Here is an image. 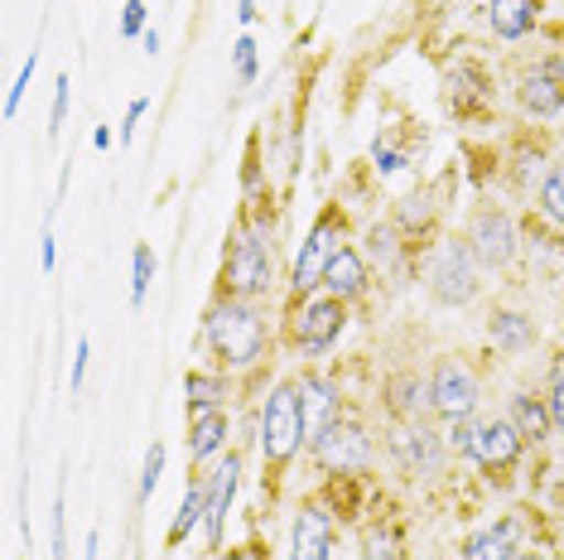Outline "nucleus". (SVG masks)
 Masks as SVG:
<instances>
[{"mask_svg": "<svg viewBox=\"0 0 564 560\" xmlns=\"http://www.w3.org/2000/svg\"><path fill=\"white\" fill-rule=\"evenodd\" d=\"M208 338H213V348L223 353L227 363H251V358H261V343H265V324L256 320V310L251 304H241V300H227V304H217V310L208 314Z\"/></svg>", "mask_w": 564, "mask_h": 560, "instance_id": "nucleus-1", "label": "nucleus"}, {"mask_svg": "<svg viewBox=\"0 0 564 560\" xmlns=\"http://www.w3.org/2000/svg\"><path fill=\"white\" fill-rule=\"evenodd\" d=\"M304 440V406H300V387H275L261 416V450L271 464H285Z\"/></svg>", "mask_w": 564, "mask_h": 560, "instance_id": "nucleus-2", "label": "nucleus"}, {"mask_svg": "<svg viewBox=\"0 0 564 560\" xmlns=\"http://www.w3.org/2000/svg\"><path fill=\"white\" fill-rule=\"evenodd\" d=\"M314 460L328 469V474H357V469H367L371 450H367V435L357 420H338L333 416L324 430L314 435Z\"/></svg>", "mask_w": 564, "mask_h": 560, "instance_id": "nucleus-3", "label": "nucleus"}, {"mask_svg": "<svg viewBox=\"0 0 564 560\" xmlns=\"http://www.w3.org/2000/svg\"><path fill=\"white\" fill-rule=\"evenodd\" d=\"M227 280H232L237 295H265L271 290V251L265 241L247 233L232 241V257H227Z\"/></svg>", "mask_w": 564, "mask_h": 560, "instance_id": "nucleus-4", "label": "nucleus"}, {"mask_svg": "<svg viewBox=\"0 0 564 560\" xmlns=\"http://www.w3.org/2000/svg\"><path fill=\"white\" fill-rule=\"evenodd\" d=\"M430 286H434V295H440L444 304H468L473 295H478V276H473L468 247L448 241L440 257H434V266H430Z\"/></svg>", "mask_w": 564, "mask_h": 560, "instance_id": "nucleus-5", "label": "nucleus"}, {"mask_svg": "<svg viewBox=\"0 0 564 560\" xmlns=\"http://www.w3.org/2000/svg\"><path fill=\"white\" fill-rule=\"evenodd\" d=\"M434 411L448 416V420H468L473 406H478V381L473 373H464L458 363H440L434 367Z\"/></svg>", "mask_w": 564, "mask_h": 560, "instance_id": "nucleus-6", "label": "nucleus"}, {"mask_svg": "<svg viewBox=\"0 0 564 560\" xmlns=\"http://www.w3.org/2000/svg\"><path fill=\"white\" fill-rule=\"evenodd\" d=\"M333 257H338V223H333V218H318L314 233H310V241H304V251H300V261H294V286H300V290H314L318 280H324V271H328Z\"/></svg>", "mask_w": 564, "mask_h": 560, "instance_id": "nucleus-7", "label": "nucleus"}, {"mask_svg": "<svg viewBox=\"0 0 564 560\" xmlns=\"http://www.w3.org/2000/svg\"><path fill=\"white\" fill-rule=\"evenodd\" d=\"M473 460L487 464V469H507L517 464L521 454V430L511 426V420H482L478 430H473Z\"/></svg>", "mask_w": 564, "mask_h": 560, "instance_id": "nucleus-8", "label": "nucleus"}, {"mask_svg": "<svg viewBox=\"0 0 564 560\" xmlns=\"http://www.w3.org/2000/svg\"><path fill=\"white\" fill-rule=\"evenodd\" d=\"M473 251H478L482 266H507L511 251H517V233H511V218L497 208L478 213V223H473Z\"/></svg>", "mask_w": 564, "mask_h": 560, "instance_id": "nucleus-9", "label": "nucleus"}, {"mask_svg": "<svg viewBox=\"0 0 564 560\" xmlns=\"http://www.w3.org/2000/svg\"><path fill=\"white\" fill-rule=\"evenodd\" d=\"M521 107L535 111V117H555L564 107V73L560 63H535L521 78Z\"/></svg>", "mask_w": 564, "mask_h": 560, "instance_id": "nucleus-10", "label": "nucleus"}, {"mask_svg": "<svg viewBox=\"0 0 564 560\" xmlns=\"http://www.w3.org/2000/svg\"><path fill=\"white\" fill-rule=\"evenodd\" d=\"M343 334V300H318L300 314V343L304 353H324Z\"/></svg>", "mask_w": 564, "mask_h": 560, "instance_id": "nucleus-11", "label": "nucleus"}, {"mask_svg": "<svg viewBox=\"0 0 564 560\" xmlns=\"http://www.w3.org/2000/svg\"><path fill=\"white\" fill-rule=\"evenodd\" d=\"M328 517L318 513V507H304L300 517H294V537H290V560H328Z\"/></svg>", "mask_w": 564, "mask_h": 560, "instance_id": "nucleus-12", "label": "nucleus"}, {"mask_svg": "<svg viewBox=\"0 0 564 560\" xmlns=\"http://www.w3.org/2000/svg\"><path fill=\"white\" fill-rule=\"evenodd\" d=\"M487 20H492L497 40H521V34H531L535 20H541V0H492Z\"/></svg>", "mask_w": 564, "mask_h": 560, "instance_id": "nucleus-13", "label": "nucleus"}, {"mask_svg": "<svg viewBox=\"0 0 564 560\" xmlns=\"http://www.w3.org/2000/svg\"><path fill=\"white\" fill-rule=\"evenodd\" d=\"M232 493H237V460L227 454V464L213 474V488H208V541H213V551L223 546V517H227V507H232Z\"/></svg>", "mask_w": 564, "mask_h": 560, "instance_id": "nucleus-14", "label": "nucleus"}, {"mask_svg": "<svg viewBox=\"0 0 564 560\" xmlns=\"http://www.w3.org/2000/svg\"><path fill=\"white\" fill-rule=\"evenodd\" d=\"M324 286L333 290V300H352L357 290L367 286V271H362V257L348 247H338V257L328 261V271H324Z\"/></svg>", "mask_w": 564, "mask_h": 560, "instance_id": "nucleus-15", "label": "nucleus"}, {"mask_svg": "<svg viewBox=\"0 0 564 560\" xmlns=\"http://www.w3.org/2000/svg\"><path fill=\"white\" fill-rule=\"evenodd\" d=\"M300 406H304V435H318V430L333 420V387L324 377H304L300 381Z\"/></svg>", "mask_w": 564, "mask_h": 560, "instance_id": "nucleus-16", "label": "nucleus"}, {"mask_svg": "<svg viewBox=\"0 0 564 560\" xmlns=\"http://www.w3.org/2000/svg\"><path fill=\"white\" fill-rule=\"evenodd\" d=\"M223 440H227V416L213 411V406H198L194 426H188V454H194V460H208Z\"/></svg>", "mask_w": 564, "mask_h": 560, "instance_id": "nucleus-17", "label": "nucleus"}, {"mask_svg": "<svg viewBox=\"0 0 564 560\" xmlns=\"http://www.w3.org/2000/svg\"><path fill=\"white\" fill-rule=\"evenodd\" d=\"M464 560H517V527L502 521V527H487L464 546Z\"/></svg>", "mask_w": 564, "mask_h": 560, "instance_id": "nucleus-18", "label": "nucleus"}, {"mask_svg": "<svg viewBox=\"0 0 564 560\" xmlns=\"http://www.w3.org/2000/svg\"><path fill=\"white\" fill-rule=\"evenodd\" d=\"M391 444H395V454H401L410 469H434V464H440V444H434V435L425 426H405Z\"/></svg>", "mask_w": 564, "mask_h": 560, "instance_id": "nucleus-19", "label": "nucleus"}, {"mask_svg": "<svg viewBox=\"0 0 564 560\" xmlns=\"http://www.w3.org/2000/svg\"><path fill=\"white\" fill-rule=\"evenodd\" d=\"M395 397H391V406L401 416H410V420H425V411H434V387L430 381H415V377H395Z\"/></svg>", "mask_w": 564, "mask_h": 560, "instance_id": "nucleus-20", "label": "nucleus"}, {"mask_svg": "<svg viewBox=\"0 0 564 560\" xmlns=\"http://www.w3.org/2000/svg\"><path fill=\"white\" fill-rule=\"evenodd\" d=\"M511 426L521 430V440H545L550 435V416H545V406L535 397H517V401H511Z\"/></svg>", "mask_w": 564, "mask_h": 560, "instance_id": "nucleus-21", "label": "nucleus"}, {"mask_svg": "<svg viewBox=\"0 0 564 560\" xmlns=\"http://www.w3.org/2000/svg\"><path fill=\"white\" fill-rule=\"evenodd\" d=\"M203 517H208V493H203V488H188V493H184V503H178L174 527H170V541H184Z\"/></svg>", "mask_w": 564, "mask_h": 560, "instance_id": "nucleus-22", "label": "nucleus"}, {"mask_svg": "<svg viewBox=\"0 0 564 560\" xmlns=\"http://www.w3.org/2000/svg\"><path fill=\"white\" fill-rule=\"evenodd\" d=\"M492 338L502 343V348H525V343L535 338V329H531L525 314H497V320H492Z\"/></svg>", "mask_w": 564, "mask_h": 560, "instance_id": "nucleus-23", "label": "nucleus"}, {"mask_svg": "<svg viewBox=\"0 0 564 560\" xmlns=\"http://www.w3.org/2000/svg\"><path fill=\"white\" fill-rule=\"evenodd\" d=\"M184 397L194 401V406H213L217 397H223V381H217V377H203V373H188V377H184Z\"/></svg>", "mask_w": 564, "mask_h": 560, "instance_id": "nucleus-24", "label": "nucleus"}, {"mask_svg": "<svg viewBox=\"0 0 564 560\" xmlns=\"http://www.w3.org/2000/svg\"><path fill=\"white\" fill-rule=\"evenodd\" d=\"M150 276H155V257H150V247H135V280H131V304H145Z\"/></svg>", "mask_w": 564, "mask_h": 560, "instance_id": "nucleus-25", "label": "nucleus"}, {"mask_svg": "<svg viewBox=\"0 0 564 560\" xmlns=\"http://www.w3.org/2000/svg\"><path fill=\"white\" fill-rule=\"evenodd\" d=\"M541 203H545V213L564 227V174H550V180L541 184Z\"/></svg>", "mask_w": 564, "mask_h": 560, "instance_id": "nucleus-26", "label": "nucleus"}, {"mask_svg": "<svg viewBox=\"0 0 564 560\" xmlns=\"http://www.w3.org/2000/svg\"><path fill=\"white\" fill-rule=\"evenodd\" d=\"M34 68H40V54H30V58H24L20 78H15V87H10V97H6V121L15 117V111H20V97H24V87L34 83Z\"/></svg>", "mask_w": 564, "mask_h": 560, "instance_id": "nucleus-27", "label": "nucleus"}, {"mask_svg": "<svg viewBox=\"0 0 564 560\" xmlns=\"http://www.w3.org/2000/svg\"><path fill=\"white\" fill-rule=\"evenodd\" d=\"M160 469H164V444H150V454H145V474H140V498H150V493H155Z\"/></svg>", "mask_w": 564, "mask_h": 560, "instance_id": "nucleus-28", "label": "nucleus"}, {"mask_svg": "<svg viewBox=\"0 0 564 560\" xmlns=\"http://www.w3.org/2000/svg\"><path fill=\"white\" fill-rule=\"evenodd\" d=\"M140 30H145V0H126V15H121V34H126V40H135Z\"/></svg>", "mask_w": 564, "mask_h": 560, "instance_id": "nucleus-29", "label": "nucleus"}, {"mask_svg": "<svg viewBox=\"0 0 564 560\" xmlns=\"http://www.w3.org/2000/svg\"><path fill=\"white\" fill-rule=\"evenodd\" d=\"M237 73H241V83L256 78V44L251 40H237Z\"/></svg>", "mask_w": 564, "mask_h": 560, "instance_id": "nucleus-30", "label": "nucleus"}, {"mask_svg": "<svg viewBox=\"0 0 564 560\" xmlns=\"http://www.w3.org/2000/svg\"><path fill=\"white\" fill-rule=\"evenodd\" d=\"M68 93H73V83H68V78H58V93H54V126H48V136H58L63 117H68Z\"/></svg>", "mask_w": 564, "mask_h": 560, "instance_id": "nucleus-31", "label": "nucleus"}, {"mask_svg": "<svg viewBox=\"0 0 564 560\" xmlns=\"http://www.w3.org/2000/svg\"><path fill=\"white\" fill-rule=\"evenodd\" d=\"M367 560H395L387 531H371V537H367Z\"/></svg>", "mask_w": 564, "mask_h": 560, "instance_id": "nucleus-32", "label": "nucleus"}, {"mask_svg": "<svg viewBox=\"0 0 564 560\" xmlns=\"http://www.w3.org/2000/svg\"><path fill=\"white\" fill-rule=\"evenodd\" d=\"M550 416H555V426L564 430V367L555 373V387H550Z\"/></svg>", "mask_w": 564, "mask_h": 560, "instance_id": "nucleus-33", "label": "nucleus"}, {"mask_svg": "<svg viewBox=\"0 0 564 560\" xmlns=\"http://www.w3.org/2000/svg\"><path fill=\"white\" fill-rule=\"evenodd\" d=\"M54 560H68V531H63V503L54 507Z\"/></svg>", "mask_w": 564, "mask_h": 560, "instance_id": "nucleus-34", "label": "nucleus"}, {"mask_svg": "<svg viewBox=\"0 0 564 560\" xmlns=\"http://www.w3.org/2000/svg\"><path fill=\"white\" fill-rule=\"evenodd\" d=\"M145 107H150V101H145V97H140V101H131V111H126V126H121V140H131V136H135V126H140V117H145Z\"/></svg>", "mask_w": 564, "mask_h": 560, "instance_id": "nucleus-35", "label": "nucleus"}, {"mask_svg": "<svg viewBox=\"0 0 564 560\" xmlns=\"http://www.w3.org/2000/svg\"><path fill=\"white\" fill-rule=\"evenodd\" d=\"M83 373H87V338H78V353H73V391L83 387Z\"/></svg>", "mask_w": 564, "mask_h": 560, "instance_id": "nucleus-36", "label": "nucleus"}, {"mask_svg": "<svg viewBox=\"0 0 564 560\" xmlns=\"http://www.w3.org/2000/svg\"><path fill=\"white\" fill-rule=\"evenodd\" d=\"M371 251H377V257H395V247H391V233H381V227H377V233H371Z\"/></svg>", "mask_w": 564, "mask_h": 560, "instance_id": "nucleus-37", "label": "nucleus"}, {"mask_svg": "<svg viewBox=\"0 0 564 560\" xmlns=\"http://www.w3.org/2000/svg\"><path fill=\"white\" fill-rule=\"evenodd\" d=\"M377 160H381V170H387V174L401 170V155H395V150H381V146H377Z\"/></svg>", "mask_w": 564, "mask_h": 560, "instance_id": "nucleus-38", "label": "nucleus"}, {"mask_svg": "<svg viewBox=\"0 0 564 560\" xmlns=\"http://www.w3.org/2000/svg\"><path fill=\"white\" fill-rule=\"evenodd\" d=\"M237 15H241V24H251V20H256V0H241Z\"/></svg>", "mask_w": 564, "mask_h": 560, "instance_id": "nucleus-39", "label": "nucleus"}, {"mask_svg": "<svg viewBox=\"0 0 564 560\" xmlns=\"http://www.w3.org/2000/svg\"><path fill=\"white\" fill-rule=\"evenodd\" d=\"M83 560H97V531L87 537V551H83Z\"/></svg>", "mask_w": 564, "mask_h": 560, "instance_id": "nucleus-40", "label": "nucleus"}, {"mask_svg": "<svg viewBox=\"0 0 564 560\" xmlns=\"http://www.w3.org/2000/svg\"><path fill=\"white\" fill-rule=\"evenodd\" d=\"M237 560H265L261 551H237Z\"/></svg>", "mask_w": 564, "mask_h": 560, "instance_id": "nucleus-41", "label": "nucleus"}, {"mask_svg": "<svg viewBox=\"0 0 564 560\" xmlns=\"http://www.w3.org/2000/svg\"><path fill=\"white\" fill-rule=\"evenodd\" d=\"M517 560H545L541 551H517Z\"/></svg>", "mask_w": 564, "mask_h": 560, "instance_id": "nucleus-42", "label": "nucleus"}]
</instances>
